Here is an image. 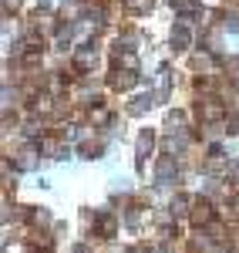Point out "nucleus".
<instances>
[{
  "instance_id": "obj_1",
  "label": "nucleus",
  "mask_w": 239,
  "mask_h": 253,
  "mask_svg": "<svg viewBox=\"0 0 239 253\" xmlns=\"http://www.w3.org/2000/svg\"><path fill=\"white\" fill-rule=\"evenodd\" d=\"M222 115H226V108H222V101H219V98H205V101L199 105V118L205 122V125L219 122Z\"/></svg>"
},
{
  "instance_id": "obj_2",
  "label": "nucleus",
  "mask_w": 239,
  "mask_h": 253,
  "mask_svg": "<svg viewBox=\"0 0 239 253\" xmlns=\"http://www.w3.org/2000/svg\"><path fill=\"white\" fill-rule=\"evenodd\" d=\"M189 216H192V223H196V226H209V223L216 219V210H212L205 199H196V203H192V210H189Z\"/></svg>"
},
{
  "instance_id": "obj_3",
  "label": "nucleus",
  "mask_w": 239,
  "mask_h": 253,
  "mask_svg": "<svg viewBox=\"0 0 239 253\" xmlns=\"http://www.w3.org/2000/svg\"><path fill=\"white\" fill-rule=\"evenodd\" d=\"M138 84V71H115L111 75V88L115 91H128V88H135Z\"/></svg>"
},
{
  "instance_id": "obj_4",
  "label": "nucleus",
  "mask_w": 239,
  "mask_h": 253,
  "mask_svg": "<svg viewBox=\"0 0 239 253\" xmlns=\"http://www.w3.org/2000/svg\"><path fill=\"white\" fill-rule=\"evenodd\" d=\"M152 149H155V132H152V128H141V135H138V169H141V162L152 156Z\"/></svg>"
},
{
  "instance_id": "obj_5",
  "label": "nucleus",
  "mask_w": 239,
  "mask_h": 253,
  "mask_svg": "<svg viewBox=\"0 0 239 253\" xmlns=\"http://www.w3.org/2000/svg\"><path fill=\"white\" fill-rule=\"evenodd\" d=\"M115 64H118V71H138V54L135 51H115Z\"/></svg>"
},
{
  "instance_id": "obj_6",
  "label": "nucleus",
  "mask_w": 239,
  "mask_h": 253,
  "mask_svg": "<svg viewBox=\"0 0 239 253\" xmlns=\"http://www.w3.org/2000/svg\"><path fill=\"white\" fill-rule=\"evenodd\" d=\"M152 105H155V95H152V91H145V95H138L132 105H128V112H132V115H141V112H148Z\"/></svg>"
},
{
  "instance_id": "obj_7",
  "label": "nucleus",
  "mask_w": 239,
  "mask_h": 253,
  "mask_svg": "<svg viewBox=\"0 0 239 253\" xmlns=\"http://www.w3.org/2000/svg\"><path fill=\"white\" fill-rule=\"evenodd\" d=\"M175 172H179L175 159H162L159 166H155V175H159V182H165V179H175Z\"/></svg>"
},
{
  "instance_id": "obj_8",
  "label": "nucleus",
  "mask_w": 239,
  "mask_h": 253,
  "mask_svg": "<svg viewBox=\"0 0 239 253\" xmlns=\"http://www.w3.org/2000/svg\"><path fill=\"white\" fill-rule=\"evenodd\" d=\"M175 10H179V17H199L202 7L196 0H175Z\"/></svg>"
},
{
  "instance_id": "obj_9",
  "label": "nucleus",
  "mask_w": 239,
  "mask_h": 253,
  "mask_svg": "<svg viewBox=\"0 0 239 253\" xmlns=\"http://www.w3.org/2000/svg\"><path fill=\"white\" fill-rule=\"evenodd\" d=\"M95 233H98V236H111V233H115V219H111L108 213H101L98 223H95Z\"/></svg>"
},
{
  "instance_id": "obj_10",
  "label": "nucleus",
  "mask_w": 239,
  "mask_h": 253,
  "mask_svg": "<svg viewBox=\"0 0 239 253\" xmlns=\"http://www.w3.org/2000/svg\"><path fill=\"white\" fill-rule=\"evenodd\" d=\"M172 44H175V51H185V47H189V44H192V38H189V31H185V27H175V31H172Z\"/></svg>"
},
{
  "instance_id": "obj_11",
  "label": "nucleus",
  "mask_w": 239,
  "mask_h": 253,
  "mask_svg": "<svg viewBox=\"0 0 239 253\" xmlns=\"http://www.w3.org/2000/svg\"><path fill=\"white\" fill-rule=\"evenodd\" d=\"M14 166H17V169H34V166H37V149H24Z\"/></svg>"
},
{
  "instance_id": "obj_12",
  "label": "nucleus",
  "mask_w": 239,
  "mask_h": 253,
  "mask_svg": "<svg viewBox=\"0 0 239 253\" xmlns=\"http://www.w3.org/2000/svg\"><path fill=\"white\" fill-rule=\"evenodd\" d=\"M91 61H95V51H91V47H81L78 54H74V68L84 71V68H91Z\"/></svg>"
},
{
  "instance_id": "obj_13",
  "label": "nucleus",
  "mask_w": 239,
  "mask_h": 253,
  "mask_svg": "<svg viewBox=\"0 0 239 253\" xmlns=\"http://www.w3.org/2000/svg\"><path fill=\"white\" fill-rule=\"evenodd\" d=\"M91 122H95V125H108V122H111V112H108L104 105L95 101V108H91Z\"/></svg>"
},
{
  "instance_id": "obj_14",
  "label": "nucleus",
  "mask_w": 239,
  "mask_h": 253,
  "mask_svg": "<svg viewBox=\"0 0 239 253\" xmlns=\"http://www.w3.org/2000/svg\"><path fill=\"white\" fill-rule=\"evenodd\" d=\"M165 125H172V132H185V112H169Z\"/></svg>"
},
{
  "instance_id": "obj_15",
  "label": "nucleus",
  "mask_w": 239,
  "mask_h": 253,
  "mask_svg": "<svg viewBox=\"0 0 239 253\" xmlns=\"http://www.w3.org/2000/svg\"><path fill=\"white\" fill-rule=\"evenodd\" d=\"M51 108H54V98L47 95V91H40L37 101H34V112H40V115H44V112H51Z\"/></svg>"
},
{
  "instance_id": "obj_16",
  "label": "nucleus",
  "mask_w": 239,
  "mask_h": 253,
  "mask_svg": "<svg viewBox=\"0 0 239 253\" xmlns=\"http://www.w3.org/2000/svg\"><path fill=\"white\" fill-rule=\"evenodd\" d=\"M81 156H84V159H98L101 156V145H98V142H84V145H81Z\"/></svg>"
},
{
  "instance_id": "obj_17",
  "label": "nucleus",
  "mask_w": 239,
  "mask_h": 253,
  "mask_svg": "<svg viewBox=\"0 0 239 253\" xmlns=\"http://www.w3.org/2000/svg\"><path fill=\"white\" fill-rule=\"evenodd\" d=\"M152 3H155V0H125V7L135 10V14H138V10H152Z\"/></svg>"
},
{
  "instance_id": "obj_18",
  "label": "nucleus",
  "mask_w": 239,
  "mask_h": 253,
  "mask_svg": "<svg viewBox=\"0 0 239 253\" xmlns=\"http://www.w3.org/2000/svg\"><path fill=\"white\" fill-rule=\"evenodd\" d=\"M31 247H40V250H51V236H44V233H31Z\"/></svg>"
},
{
  "instance_id": "obj_19",
  "label": "nucleus",
  "mask_w": 239,
  "mask_h": 253,
  "mask_svg": "<svg viewBox=\"0 0 239 253\" xmlns=\"http://www.w3.org/2000/svg\"><path fill=\"white\" fill-rule=\"evenodd\" d=\"M226 166H229V162H226V159H219L216 152H212V159H209V172H226Z\"/></svg>"
},
{
  "instance_id": "obj_20",
  "label": "nucleus",
  "mask_w": 239,
  "mask_h": 253,
  "mask_svg": "<svg viewBox=\"0 0 239 253\" xmlns=\"http://www.w3.org/2000/svg\"><path fill=\"white\" fill-rule=\"evenodd\" d=\"M226 31L239 38V17H236V14H229V17H226Z\"/></svg>"
},
{
  "instance_id": "obj_21",
  "label": "nucleus",
  "mask_w": 239,
  "mask_h": 253,
  "mask_svg": "<svg viewBox=\"0 0 239 253\" xmlns=\"http://www.w3.org/2000/svg\"><path fill=\"white\" fill-rule=\"evenodd\" d=\"M125 223H128V226H138V223H141V213H138V210H128Z\"/></svg>"
},
{
  "instance_id": "obj_22",
  "label": "nucleus",
  "mask_w": 239,
  "mask_h": 253,
  "mask_svg": "<svg viewBox=\"0 0 239 253\" xmlns=\"http://www.w3.org/2000/svg\"><path fill=\"white\" fill-rule=\"evenodd\" d=\"M192 64H196L199 71H205V68H209V54H196V61H192Z\"/></svg>"
},
{
  "instance_id": "obj_23",
  "label": "nucleus",
  "mask_w": 239,
  "mask_h": 253,
  "mask_svg": "<svg viewBox=\"0 0 239 253\" xmlns=\"http://www.w3.org/2000/svg\"><path fill=\"white\" fill-rule=\"evenodd\" d=\"M34 219H37L40 226H47V223H51V213H47V210H37V213H34Z\"/></svg>"
},
{
  "instance_id": "obj_24",
  "label": "nucleus",
  "mask_w": 239,
  "mask_h": 253,
  "mask_svg": "<svg viewBox=\"0 0 239 253\" xmlns=\"http://www.w3.org/2000/svg\"><path fill=\"white\" fill-rule=\"evenodd\" d=\"M185 206H189V199H185V196H179V199H175V213H185Z\"/></svg>"
},
{
  "instance_id": "obj_25",
  "label": "nucleus",
  "mask_w": 239,
  "mask_h": 253,
  "mask_svg": "<svg viewBox=\"0 0 239 253\" xmlns=\"http://www.w3.org/2000/svg\"><path fill=\"white\" fill-rule=\"evenodd\" d=\"M20 7V0H3V10H17Z\"/></svg>"
},
{
  "instance_id": "obj_26",
  "label": "nucleus",
  "mask_w": 239,
  "mask_h": 253,
  "mask_svg": "<svg viewBox=\"0 0 239 253\" xmlns=\"http://www.w3.org/2000/svg\"><path fill=\"white\" fill-rule=\"evenodd\" d=\"M74 253H91V250H88V247H74Z\"/></svg>"
},
{
  "instance_id": "obj_27",
  "label": "nucleus",
  "mask_w": 239,
  "mask_h": 253,
  "mask_svg": "<svg viewBox=\"0 0 239 253\" xmlns=\"http://www.w3.org/2000/svg\"><path fill=\"white\" fill-rule=\"evenodd\" d=\"M236 179H239V166H236Z\"/></svg>"
}]
</instances>
